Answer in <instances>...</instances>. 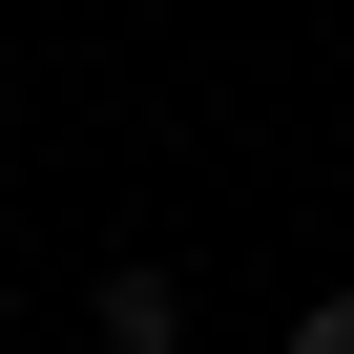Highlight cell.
Returning a JSON list of instances; mask_svg holds the SVG:
<instances>
[{
	"instance_id": "2",
	"label": "cell",
	"mask_w": 354,
	"mask_h": 354,
	"mask_svg": "<svg viewBox=\"0 0 354 354\" xmlns=\"http://www.w3.org/2000/svg\"><path fill=\"white\" fill-rule=\"evenodd\" d=\"M292 354H354V292H313V313H292Z\"/></svg>"
},
{
	"instance_id": "1",
	"label": "cell",
	"mask_w": 354,
	"mask_h": 354,
	"mask_svg": "<svg viewBox=\"0 0 354 354\" xmlns=\"http://www.w3.org/2000/svg\"><path fill=\"white\" fill-rule=\"evenodd\" d=\"M84 354H188V271H167V250H125V271L84 292Z\"/></svg>"
}]
</instances>
